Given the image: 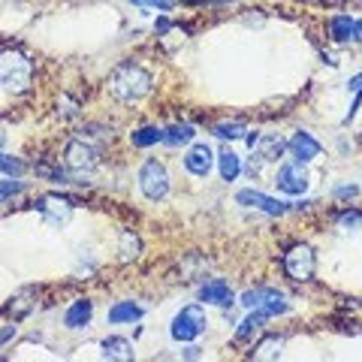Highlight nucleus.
Segmentation results:
<instances>
[{"instance_id":"1","label":"nucleus","mask_w":362,"mask_h":362,"mask_svg":"<svg viewBox=\"0 0 362 362\" xmlns=\"http://www.w3.org/2000/svg\"><path fill=\"white\" fill-rule=\"evenodd\" d=\"M109 90H112V97L121 100V103L142 100L145 94H151V73H145V69L136 64H121L112 73V79H109Z\"/></svg>"},{"instance_id":"2","label":"nucleus","mask_w":362,"mask_h":362,"mask_svg":"<svg viewBox=\"0 0 362 362\" xmlns=\"http://www.w3.org/2000/svg\"><path fill=\"white\" fill-rule=\"evenodd\" d=\"M34 79V67L22 52H4L0 55V82L13 94H25Z\"/></svg>"},{"instance_id":"3","label":"nucleus","mask_w":362,"mask_h":362,"mask_svg":"<svg viewBox=\"0 0 362 362\" xmlns=\"http://www.w3.org/2000/svg\"><path fill=\"white\" fill-rule=\"evenodd\" d=\"M206 326H208L206 311L199 308V305H187V308H181L178 314H175L173 329H169V332H173L175 341H194V338L203 335Z\"/></svg>"},{"instance_id":"4","label":"nucleus","mask_w":362,"mask_h":362,"mask_svg":"<svg viewBox=\"0 0 362 362\" xmlns=\"http://www.w3.org/2000/svg\"><path fill=\"white\" fill-rule=\"evenodd\" d=\"M314 250H311L308 245H293L284 254V272L290 281H299V284H305V281L314 278Z\"/></svg>"},{"instance_id":"5","label":"nucleus","mask_w":362,"mask_h":362,"mask_svg":"<svg viewBox=\"0 0 362 362\" xmlns=\"http://www.w3.org/2000/svg\"><path fill=\"white\" fill-rule=\"evenodd\" d=\"M139 187H142V194L151 199V203H157V199H163L169 194V175H166V166L157 163V160H148L142 166V173H139Z\"/></svg>"},{"instance_id":"6","label":"nucleus","mask_w":362,"mask_h":362,"mask_svg":"<svg viewBox=\"0 0 362 362\" xmlns=\"http://www.w3.org/2000/svg\"><path fill=\"white\" fill-rule=\"evenodd\" d=\"M64 160H67L69 169H76V173H90V169L100 163V148L85 142V139H73L64 151Z\"/></svg>"},{"instance_id":"7","label":"nucleus","mask_w":362,"mask_h":362,"mask_svg":"<svg viewBox=\"0 0 362 362\" xmlns=\"http://www.w3.org/2000/svg\"><path fill=\"white\" fill-rule=\"evenodd\" d=\"M241 305L260 308V311H266L269 317L284 314V311H287L284 293H278V290H269V287H260V290H248V293H241Z\"/></svg>"},{"instance_id":"8","label":"nucleus","mask_w":362,"mask_h":362,"mask_svg":"<svg viewBox=\"0 0 362 362\" xmlns=\"http://www.w3.org/2000/svg\"><path fill=\"white\" fill-rule=\"evenodd\" d=\"M278 190H284V194L290 196H299V194H305V187H308V175H305V166L299 163V160H293V163H284L278 169Z\"/></svg>"},{"instance_id":"9","label":"nucleus","mask_w":362,"mask_h":362,"mask_svg":"<svg viewBox=\"0 0 362 362\" xmlns=\"http://www.w3.org/2000/svg\"><path fill=\"white\" fill-rule=\"evenodd\" d=\"M236 199H239L241 206L260 208V211H266V215H272V217H281V215H287V211H290V203L272 199V196H266V194H260V190H239Z\"/></svg>"},{"instance_id":"10","label":"nucleus","mask_w":362,"mask_h":362,"mask_svg":"<svg viewBox=\"0 0 362 362\" xmlns=\"http://www.w3.org/2000/svg\"><path fill=\"white\" fill-rule=\"evenodd\" d=\"M36 208L43 211V217L48 220V224H64V220H69V215H73V203H69L67 196H60V194L39 196Z\"/></svg>"},{"instance_id":"11","label":"nucleus","mask_w":362,"mask_h":362,"mask_svg":"<svg viewBox=\"0 0 362 362\" xmlns=\"http://www.w3.org/2000/svg\"><path fill=\"white\" fill-rule=\"evenodd\" d=\"M248 145L250 151H257L260 160H278L287 151V142L278 133H254L248 136Z\"/></svg>"},{"instance_id":"12","label":"nucleus","mask_w":362,"mask_h":362,"mask_svg":"<svg viewBox=\"0 0 362 362\" xmlns=\"http://www.w3.org/2000/svg\"><path fill=\"white\" fill-rule=\"evenodd\" d=\"M329 34L335 43H362V22L350 15H335L329 25Z\"/></svg>"},{"instance_id":"13","label":"nucleus","mask_w":362,"mask_h":362,"mask_svg":"<svg viewBox=\"0 0 362 362\" xmlns=\"http://www.w3.org/2000/svg\"><path fill=\"white\" fill-rule=\"evenodd\" d=\"M199 299L208 302V305H220V308H229V305H236V296H233V290H229L227 281H208V284L199 287Z\"/></svg>"},{"instance_id":"14","label":"nucleus","mask_w":362,"mask_h":362,"mask_svg":"<svg viewBox=\"0 0 362 362\" xmlns=\"http://www.w3.org/2000/svg\"><path fill=\"white\" fill-rule=\"evenodd\" d=\"M287 148L293 151V157L299 160V163H308V160H314L320 154V142L311 133H302V130H299L293 139H290Z\"/></svg>"},{"instance_id":"15","label":"nucleus","mask_w":362,"mask_h":362,"mask_svg":"<svg viewBox=\"0 0 362 362\" xmlns=\"http://www.w3.org/2000/svg\"><path fill=\"white\" fill-rule=\"evenodd\" d=\"M211 148L208 145H194L187 151V157H185V166L190 169L194 175H199V178H206L208 173H211Z\"/></svg>"},{"instance_id":"16","label":"nucleus","mask_w":362,"mask_h":362,"mask_svg":"<svg viewBox=\"0 0 362 362\" xmlns=\"http://www.w3.org/2000/svg\"><path fill=\"white\" fill-rule=\"evenodd\" d=\"M90 314H94V302H88V299H76L73 305L67 308L64 323H67L69 329H82V326H88Z\"/></svg>"},{"instance_id":"17","label":"nucleus","mask_w":362,"mask_h":362,"mask_svg":"<svg viewBox=\"0 0 362 362\" xmlns=\"http://www.w3.org/2000/svg\"><path fill=\"white\" fill-rule=\"evenodd\" d=\"M266 320H269V314H266V311H260V308H250V314H248V317H245V320H241V323H239L236 338H239V341H250L254 335H260V332H263Z\"/></svg>"},{"instance_id":"18","label":"nucleus","mask_w":362,"mask_h":362,"mask_svg":"<svg viewBox=\"0 0 362 362\" xmlns=\"http://www.w3.org/2000/svg\"><path fill=\"white\" fill-rule=\"evenodd\" d=\"M39 296V290L36 287H25L22 293H15L13 299H9V305H6V311L13 317H25V314H30V311L36 308V302H30V299H36Z\"/></svg>"},{"instance_id":"19","label":"nucleus","mask_w":362,"mask_h":362,"mask_svg":"<svg viewBox=\"0 0 362 362\" xmlns=\"http://www.w3.org/2000/svg\"><path fill=\"white\" fill-rule=\"evenodd\" d=\"M103 356L106 359H115V362H130L136 354H133V344H130L127 338H106L103 341Z\"/></svg>"},{"instance_id":"20","label":"nucleus","mask_w":362,"mask_h":362,"mask_svg":"<svg viewBox=\"0 0 362 362\" xmlns=\"http://www.w3.org/2000/svg\"><path fill=\"white\" fill-rule=\"evenodd\" d=\"M145 314L142 305H136V302H118V305L109 308V323H133Z\"/></svg>"},{"instance_id":"21","label":"nucleus","mask_w":362,"mask_h":362,"mask_svg":"<svg viewBox=\"0 0 362 362\" xmlns=\"http://www.w3.org/2000/svg\"><path fill=\"white\" fill-rule=\"evenodd\" d=\"M118 254L124 263H130V260H139V254H142V239H139L133 229H124V233L118 236Z\"/></svg>"},{"instance_id":"22","label":"nucleus","mask_w":362,"mask_h":362,"mask_svg":"<svg viewBox=\"0 0 362 362\" xmlns=\"http://www.w3.org/2000/svg\"><path fill=\"white\" fill-rule=\"evenodd\" d=\"M217 166H220V178H224V181H236V175L241 173V160L229 148L217 154Z\"/></svg>"},{"instance_id":"23","label":"nucleus","mask_w":362,"mask_h":362,"mask_svg":"<svg viewBox=\"0 0 362 362\" xmlns=\"http://www.w3.org/2000/svg\"><path fill=\"white\" fill-rule=\"evenodd\" d=\"M281 347H284V338L281 335H269L257 344L254 350V359H278L281 356Z\"/></svg>"},{"instance_id":"24","label":"nucleus","mask_w":362,"mask_h":362,"mask_svg":"<svg viewBox=\"0 0 362 362\" xmlns=\"http://www.w3.org/2000/svg\"><path fill=\"white\" fill-rule=\"evenodd\" d=\"M194 136H196V130L190 124H173V127L163 130V142H169V145H185Z\"/></svg>"},{"instance_id":"25","label":"nucleus","mask_w":362,"mask_h":362,"mask_svg":"<svg viewBox=\"0 0 362 362\" xmlns=\"http://www.w3.org/2000/svg\"><path fill=\"white\" fill-rule=\"evenodd\" d=\"M130 142H133L136 148L157 145V142H163V130H160V127H142V130H136V133L130 136Z\"/></svg>"},{"instance_id":"26","label":"nucleus","mask_w":362,"mask_h":362,"mask_svg":"<svg viewBox=\"0 0 362 362\" xmlns=\"http://www.w3.org/2000/svg\"><path fill=\"white\" fill-rule=\"evenodd\" d=\"M215 136L217 139H239V136H245V124H241V121H220V124H215Z\"/></svg>"},{"instance_id":"27","label":"nucleus","mask_w":362,"mask_h":362,"mask_svg":"<svg viewBox=\"0 0 362 362\" xmlns=\"http://www.w3.org/2000/svg\"><path fill=\"white\" fill-rule=\"evenodd\" d=\"M0 169H4V173L6 175H22L25 173V163H22V160H18V157H6V154H0Z\"/></svg>"},{"instance_id":"28","label":"nucleus","mask_w":362,"mask_h":362,"mask_svg":"<svg viewBox=\"0 0 362 362\" xmlns=\"http://www.w3.org/2000/svg\"><path fill=\"white\" fill-rule=\"evenodd\" d=\"M25 185L22 181H0V203H6V199H13L15 194H22Z\"/></svg>"},{"instance_id":"29","label":"nucleus","mask_w":362,"mask_h":362,"mask_svg":"<svg viewBox=\"0 0 362 362\" xmlns=\"http://www.w3.org/2000/svg\"><path fill=\"white\" fill-rule=\"evenodd\" d=\"M338 227L347 229V233H350V229H359L362 227V215H359V211H347V215L338 217Z\"/></svg>"},{"instance_id":"30","label":"nucleus","mask_w":362,"mask_h":362,"mask_svg":"<svg viewBox=\"0 0 362 362\" xmlns=\"http://www.w3.org/2000/svg\"><path fill=\"white\" fill-rule=\"evenodd\" d=\"M133 6H142V9H173L175 0H130Z\"/></svg>"},{"instance_id":"31","label":"nucleus","mask_w":362,"mask_h":362,"mask_svg":"<svg viewBox=\"0 0 362 362\" xmlns=\"http://www.w3.org/2000/svg\"><path fill=\"white\" fill-rule=\"evenodd\" d=\"M36 173L46 175V178H55V181H69L67 173H60V169H52V166H36Z\"/></svg>"},{"instance_id":"32","label":"nucleus","mask_w":362,"mask_h":362,"mask_svg":"<svg viewBox=\"0 0 362 362\" xmlns=\"http://www.w3.org/2000/svg\"><path fill=\"white\" fill-rule=\"evenodd\" d=\"M9 338H15V326H4V329H0V344H6Z\"/></svg>"},{"instance_id":"33","label":"nucleus","mask_w":362,"mask_h":362,"mask_svg":"<svg viewBox=\"0 0 362 362\" xmlns=\"http://www.w3.org/2000/svg\"><path fill=\"white\" fill-rule=\"evenodd\" d=\"M356 194H359L356 187H338V190H335V196H341V199H347V196H356Z\"/></svg>"},{"instance_id":"34","label":"nucleus","mask_w":362,"mask_h":362,"mask_svg":"<svg viewBox=\"0 0 362 362\" xmlns=\"http://www.w3.org/2000/svg\"><path fill=\"white\" fill-rule=\"evenodd\" d=\"M347 88L354 90V94H362V76H354V79H350V82H347Z\"/></svg>"},{"instance_id":"35","label":"nucleus","mask_w":362,"mask_h":362,"mask_svg":"<svg viewBox=\"0 0 362 362\" xmlns=\"http://www.w3.org/2000/svg\"><path fill=\"white\" fill-rule=\"evenodd\" d=\"M185 356H187V359H196V356H199V347H190Z\"/></svg>"},{"instance_id":"36","label":"nucleus","mask_w":362,"mask_h":362,"mask_svg":"<svg viewBox=\"0 0 362 362\" xmlns=\"http://www.w3.org/2000/svg\"><path fill=\"white\" fill-rule=\"evenodd\" d=\"M185 4H196V0H185Z\"/></svg>"}]
</instances>
